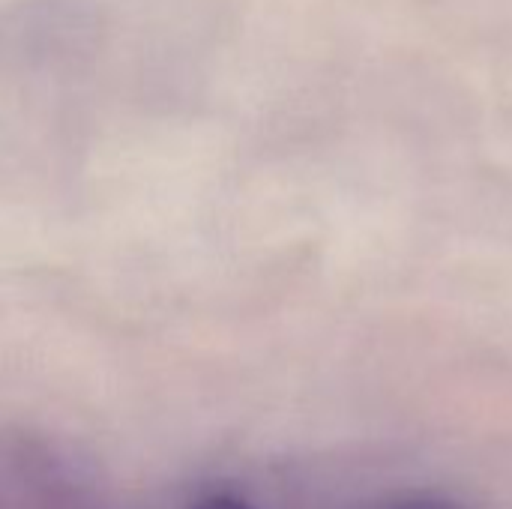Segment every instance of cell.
<instances>
[{
  "label": "cell",
  "instance_id": "6da1fadb",
  "mask_svg": "<svg viewBox=\"0 0 512 509\" xmlns=\"http://www.w3.org/2000/svg\"><path fill=\"white\" fill-rule=\"evenodd\" d=\"M192 509H255L246 498L234 495V492H213L207 498H201Z\"/></svg>",
  "mask_w": 512,
  "mask_h": 509
},
{
  "label": "cell",
  "instance_id": "7a4b0ae2",
  "mask_svg": "<svg viewBox=\"0 0 512 509\" xmlns=\"http://www.w3.org/2000/svg\"><path fill=\"white\" fill-rule=\"evenodd\" d=\"M396 509H444V507H435V504H420V501H411V504H402V507Z\"/></svg>",
  "mask_w": 512,
  "mask_h": 509
}]
</instances>
